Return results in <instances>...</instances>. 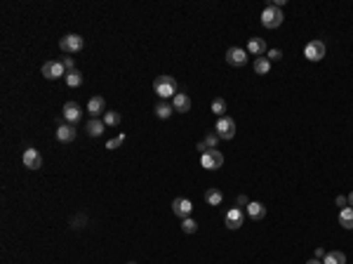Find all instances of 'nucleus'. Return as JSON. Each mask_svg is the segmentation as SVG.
I'll return each instance as SVG.
<instances>
[{"label": "nucleus", "instance_id": "obj_1", "mask_svg": "<svg viewBox=\"0 0 353 264\" xmlns=\"http://www.w3.org/2000/svg\"><path fill=\"white\" fill-rule=\"evenodd\" d=\"M153 90H156V95L165 102V99H174V95L179 92V85H177V78H174V75H158V78L153 80Z\"/></svg>", "mask_w": 353, "mask_h": 264}, {"label": "nucleus", "instance_id": "obj_2", "mask_svg": "<svg viewBox=\"0 0 353 264\" xmlns=\"http://www.w3.org/2000/svg\"><path fill=\"white\" fill-rule=\"evenodd\" d=\"M283 12H280V7H276V5H268V7H264L261 10V24H264V29H278L280 24H283Z\"/></svg>", "mask_w": 353, "mask_h": 264}, {"label": "nucleus", "instance_id": "obj_3", "mask_svg": "<svg viewBox=\"0 0 353 264\" xmlns=\"http://www.w3.org/2000/svg\"><path fill=\"white\" fill-rule=\"evenodd\" d=\"M200 165L205 170H219L224 165V153L217 149H207L205 153H200Z\"/></svg>", "mask_w": 353, "mask_h": 264}, {"label": "nucleus", "instance_id": "obj_4", "mask_svg": "<svg viewBox=\"0 0 353 264\" xmlns=\"http://www.w3.org/2000/svg\"><path fill=\"white\" fill-rule=\"evenodd\" d=\"M214 132L219 135V139H233L235 137V120L231 116H222L217 118Z\"/></svg>", "mask_w": 353, "mask_h": 264}, {"label": "nucleus", "instance_id": "obj_5", "mask_svg": "<svg viewBox=\"0 0 353 264\" xmlns=\"http://www.w3.org/2000/svg\"><path fill=\"white\" fill-rule=\"evenodd\" d=\"M59 47H62L64 52L73 54V52H80V50L85 47V40H83V36H78V33H68V36H64V38L59 40Z\"/></svg>", "mask_w": 353, "mask_h": 264}, {"label": "nucleus", "instance_id": "obj_6", "mask_svg": "<svg viewBox=\"0 0 353 264\" xmlns=\"http://www.w3.org/2000/svg\"><path fill=\"white\" fill-rule=\"evenodd\" d=\"M304 57H306L309 62H321V59H325V42L322 40L306 42V47H304Z\"/></svg>", "mask_w": 353, "mask_h": 264}, {"label": "nucleus", "instance_id": "obj_7", "mask_svg": "<svg viewBox=\"0 0 353 264\" xmlns=\"http://www.w3.org/2000/svg\"><path fill=\"white\" fill-rule=\"evenodd\" d=\"M243 222H245V212L240 210V208H231V210L224 215V226L226 229H231V231L240 229Z\"/></svg>", "mask_w": 353, "mask_h": 264}, {"label": "nucleus", "instance_id": "obj_8", "mask_svg": "<svg viewBox=\"0 0 353 264\" xmlns=\"http://www.w3.org/2000/svg\"><path fill=\"white\" fill-rule=\"evenodd\" d=\"M43 75L47 80H59V78H66V69L62 62H45L43 64Z\"/></svg>", "mask_w": 353, "mask_h": 264}, {"label": "nucleus", "instance_id": "obj_9", "mask_svg": "<svg viewBox=\"0 0 353 264\" xmlns=\"http://www.w3.org/2000/svg\"><path fill=\"white\" fill-rule=\"evenodd\" d=\"M172 212H174L179 220H186V217H191L193 203L189 201V198H174V201H172Z\"/></svg>", "mask_w": 353, "mask_h": 264}, {"label": "nucleus", "instance_id": "obj_10", "mask_svg": "<svg viewBox=\"0 0 353 264\" xmlns=\"http://www.w3.org/2000/svg\"><path fill=\"white\" fill-rule=\"evenodd\" d=\"M62 118H64L66 123L75 125V123L83 118V109L75 104V102H66V104H64V111H62Z\"/></svg>", "mask_w": 353, "mask_h": 264}, {"label": "nucleus", "instance_id": "obj_11", "mask_svg": "<svg viewBox=\"0 0 353 264\" xmlns=\"http://www.w3.org/2000/svg\"><path fill=\"white\" fill-rule=\"evenodd\" d=\"M22 160L26 165V170H40V165H43V156H40L38 149H26Z\"/></svg>", "mask_w": 353, "mask_h": 264}, {"label": "nucleus", "instance_id": "obj_12", "mask_svg": "<svg viewBox=\"0 0 353 264\" xmlns=\"http://www.w3.org/2000/svg\"><path fill=\"white\" fill-rule=\"evenodd\" d=\"M226 62L231 64V66H245L247 50H243V47H228L226 50Z\"/></svg>", "mask_w": 353, "mask_h": 264}, {"label": "nucleus", "instance_id": "obj_13", "mask_svg": "<svg viewBox=\"0 0 353 264\" xmlns=\"http://www.w3.org/2000/svg\"><path fill=\"white\" fill-rule=\"evenodd\" d=\"M266 52H268V47L264 38H250L247 40V54H252V57H266Z\"/></svg>", "mask_w": 353, "mask_h": 264}, {"label": "nucleus", "instance_id": "obj_14", "mask_svg": "<svg viewBox=\"0 0 353 264\" xmlns=\"http://www.w3.org/2000/svg\"><path fill=\"white\" fill-rule=\"evenodd\" d=\"M172 109L177 113H189L191 111V97L186 95V92H177L174 99H172Z\"/></svg>", "mask_w": 353, "mask_h": 264}, {"label": "nucleus", "instance_id": "obj_15", "mask_svg": "<svg viewBox=\"0 0 353 264\" xmlns=\"http://www.w3.org/2000/svg\"><path fill=\"white\" fill-rule=\"evenodd\" d=\"M87 111H90V116L96 118V116H104L106 113V102H104V97H92L90 102H87Z\"/></svg>", "mask_w": 353, "mask_h": 264}, {"label": "nucleus", "instance_id": "obj_16", "mask_svg": "<svg viewBox=\"0 0 353 264\" xmlns=\"http://www.w3.org/2000/svg\"><path fill=\"white\" fill-rule=\"evenodd\" d=\"M57 139H59V142H64V144L73 142L75 139V127L71 125V123H59V127H57Z\"/></svg>", "mask_w": 353, "mask_h": 264}, {"label": "nucleus", "instance_id": "obj_17", "mask_svg": "<svg viewBox=\"0 0 353 264\" xmlns=\"http://www.w3.org/2000/svg\"><path fill=\"white\" fill-rule=\"evenodd\" d=\"M245 210H247V215H250L255 222H259V220H264V217H266V205H264V203L250 201V205H247Z\"/></svg>", "mask_w": 353, "mask_h": 264}, {"label": "nucleus", "instance_id": "obj_18", "mask_svg": "<svg viewBox=\"0 0 353 264\" xmlns=\"http://www.w3.org/2000/svg\"><path fill=\"white\" fill-rule=\"evenodd\" d=\"M104 130H106L104 120H99V118H90V120H87V135H90V137H101Z\"/></svg>", "mask_w": 353, "mask_h": 264}, {"label": "nucleus", "instance_id": "obj_19", "mask_svg": "<svg viewBox=\"0 0 353 264\" xmlns=\"http://www.w3.org/2000/svg\"><path fill=\"white\" fill-rule=\"evenodd\" d=\"M337 222H339L342 229H353V208H344V210H339Z\"/></svg>", "mask_w": 353, "mask_h": 264}, {"label": "nucleus", "instance_id": "obj_20", "mask_svg": "<svg viewBox=\"0 0 353 264\" xmlns=\"http://www.w3.org/2000/svg\"><path fill=\"white\" fill-rule=\"evenodd\" d=\"M322 264H346V255L342 250H330V253L325 255Z\"/></svg>", "mask_w": 353, "mask_h": 264}, {"label": "nucleus", "instance_id": "obj_21", "mask_svg": "<svg viewBox=\"0 0 353 264\" xmlns=\"http://www.w3.org/2000/svg\"><path fill=\"white\" fill-rule=\"evenodd\" d=\"M66 85L68 87H80L83 85V74L78 71V69H73V71H66Z\"/></svg>", "mask_w": 353, "mask_h": 264}, {"label": "nucleus", "instance_id": "obj_22", "mask_svg": "<svg viewBox=\"0 0 353 264\" xmlns=\"http://www.w3.org/2000/svg\"><path fill=\"white\" fill-rule=\"evenodd\" d=\"M255 71H257L259 75H266L268 71H271V62H268L266 57H255Z\"/></svg>", "mask_w": 353, "mask_h": 264}, {"label": "nucleus", "instance_id": "obj_23", "mask_svg": "<svg viewBox=\"0 0 353 264\" xmlns=\"http://www.w3.org/2000/svg\"><path fill=\"white\" fill-rule=\"evenodd\" d=\"M205 201L210 203V205H222V201H224V193H222V189H207V193H205Z\"/></svg>", "mask_w": 353, "mask_h": 264}, {"label": "nucleus", "instance_id": "obj_24", "mask_svg": "<svg viewBox=\"0 0 353 264\" xmlns=\"http://www.w3.org/2000/svg\"><path fill=\"white\" fill-rule=\"evenodd\" d=\"M101 120H104V125H106V127H116V125H120V123H123V116H120L118 111H106Z\"/></svg>", "mask_w": 353, "mask_h": 264}, {"label": "nucleus", "instance_id": "obj_25", "mask_svg": "<svg viewBox=\"0 0 353 264\" xmlns=\"http://www.w3.org/2000/svg\"><path fill=\"white\" fill-rule=\"evenodd\" d=\"M172 113H174V109H172V104H167V102H160V104L156 106V116L160 118V120H167Z\"/></svg>", "mask_w": 353, "mask_h": 264}, {"label": "nucleus", "instance_id": "obj_26", "mask_svg": "<svg viewBox=\"0 0 353 264\" xmlns=\"http://www.w3.org/2000/svg\"><path fill=\"white\" fill-rule=\"evenodd\" d=\"M212 113H217L219 118H222V116L226 113V102L222 99V97H217V99L212 102Z\"/></svg>", "mask_w": 353, "mask_h": 264}, {"label": "nucleus", "instance_id": "obj_27", "mask_svg": "<svg viewBox=\"0 0 353 264\" xmlns=\"http://www.w3.org/2000/svg\"><path fill=\"white\" fill-rule=\"evenodd\" d=\"M182 231L184 233H195V231H198V222H195V220H191V217L182 220Z\"/></svg>", "mask_w": 353, "mask_h": 264}, {"label": "nucleus", "instance_id": "obj_28", "mask_svg": "<svg viewBox=\"0 0 353 264\" xmlns=\"http://www.w3.org/2000/svg\"><path fill=\"white\" fill-rule=\"evenodd\" d=\"M205 147L207 149H217V144H219V135L217 132H210V135H205Z\"/></svg>", "mask_w": 353, "mask_h": 264}, {"label": "nucleus", "instance_id": "obj_29", "mask_svg": "<svg viewBox=\"0 0 353 264\" xmlns=\"http://www.w3.org/2000/svg\"><path fill=\"white\" fill-rule=\"evenodd\" d=\"M123 142H125V135H118V137L108 139V142H106V149H108V151H113V149H118L120 144H123Z\"/></svg>", "mask_w": 353, "mask_h": 264}, {"label": "nucleus", "instance_id": "obj_30", "mask_svg": "<svg viewBox=\"0 0 353 264\" xmlns=\"http://www.w3.org/2000/svg\"><path fill=\"white\" fill-rule=\"evenodd\" d=\"M266 59L268 62H280V59H283V52H280V50H268Z\"/></svg>", "mask_w": 353, "mask_h": 264}, {"label": "nucleus", "instance_id": "obj_31", "mask_svg": "<svg viewBox=\"0 0 353 264\" xmlns=\"http://www.w3.org/2000/svg\"><path fill=\"white\" fill-rule=\"evenodd\" d=\"M250 205V198H247L245 193H240L238 198H235V208H247Z\"/></svg>", "mask_w": 353, "mask_h": 264}, {"label": "nucleus", "instance_id": "obj_32", "mask_svg": "<svg viewBox=\"0 0 353 264\" xmlns=\"http://www.w3.org/2000/svg\"><path fill=\"white\" fill-rule=\"evenodd\" d=\"M62 64H64V69H66V71H73V69H75L73 57H64V59H62Z\"/></svg>", "mask_w": 353, "mask_h": 264}, {"label": "nucleus", "instance_id": "obj_33", "mask_svg": "<svg viewBox=\"0 0 353 264\" xmlns=\"http://www.w3.org/2000/svg\"><path fill=\"white\" fill-rule=\"evenodd\" d=\"M334 203H337V208H342V210H344V208L349 205V198H346V196H337V201H334Z\"/></svg>", "mask_w": 353, "mask_h": 264}, {"label": "nucleus", "instance_id": "obj_34", "mask_svg": "<svg viewBox=\"0 0 353 264\" xmlns=\"http://www.w3.org/2000/svg\"><path fill=\"white\" fill-rule=\"evenodd\" d=\"M83 224H85V217H83V215H80V217H75L73 222H71V226H73V229H80V226H83Z\"/></svg>", "mask_w": 353, "mask_h": 264}, {"label": "nucleus", "instance_id": "obj_35", "mask_svg": "<svg viewBox=\"0 0 353 264\" xmlns=\"http://www.w3.org/2000/svg\"><path fill=\"white\" fill-rule=\"evenodd\" d=\"M325 255H327V250H322V248H316V255H313V257H316V260H325Z\"/></svg>", "mask_w": 353, "mask_h": 264}, {"label": "nucleus", "instance_id": "obj_36", "mask_svg": "<svg viewBox=\"0 0 353 264\" xmlns=\"http://www.w3.org/2000/svg\"><path fill=\"white\" fill-rule=\"evenodd\" d=\"M198 151H200V153H205V151H207V147H205V142H198Z\"/></svg>", "mask_w": 353, "mask_h": 264}, {"label": "nucleus", "instance_id": "obj_37", "mask_svg": "<svg viewBox=\"0 0 353 264\" xmlns=\"http://www.w3.org/2000/svg\"><path fill=\"white\" fill-rule=\"evenodd\" d=\"M306 264H322V262H321V260H316V257H313V260H309Z\"/></svg>", "mask_w": 353, "mask_h": 264}, {"label": "nucleus", "instance_id": "obj_38", "mask_svg": "<svg viewBox=\"0 0 353 264\" xmlns=\"http://www.w3.org/2000/svg\"><path fill=\"white\" fill-rule=\"evenodd\" d=\"M349 203H351V208H353V191H351V196H349Z\"/></svg>", "mask_w": 353, "mask_h": 264}, {"label": "nucleus", "instance_id": "obj_39", "mask_svg": "<svg viewBox=\"0 0 353 264\" xmlns=\"http://www.w3.org/2000/svg\"><path fill=\"white\" fill-rule=\"evenodd\" d=\"M129 264H137V262H129Z\"/></svg>", "mask_w": 353, "mask_h": 264}]
</instances>
